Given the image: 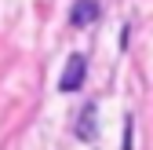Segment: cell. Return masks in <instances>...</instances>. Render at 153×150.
Instances as JSON below:
<instances>
[{
  "mask_svg": "<svg viewBox=\"0 0 153 150\" xmlns=\"http://www.w3.org/2000/svg\"><path fill=\"white\" fill-rule=\"evenodd\" d=\"M84 77H88V59L80 51H73L69 59H66V70H62V77H59V92H76L84 84Z\"/></svg>",
  "mask_w": 153,
  "mask_h": 150,
  "instance_id": "cell-1",
  "label": "cell"
},
{
  "mask_svg": "<svg viewBox=\"0 0 153 150\" xmlns=\"http://www.w3.org/2000/svg\"><path fill=\"white\" fill-rule=\"evenodd\" d=\"M95 114H99V106H95V103H84L80 117H76V124H73L76 139H84V143H91V139H95Z\"/></svg>",
  "mask_w": 153,
  "mask_h": 150,
  "instance_id": "cell-3",
  "label": "cell"
},
{
  "mask_svg": "<svg viewBox=\"0 0 153 150\" xmlns=\"http://www.w3.org/2000/svg\"><path fill=\"white\" fill-rule=\"evenodd\" d=\"M99 0H76L73 4V11H69V22L76 26V29H84V26H91L95 18H99Z\"/></svg>",
  "mask_w": 153,
  "mask_h": 150,
  "instance_id": "cell-2",
  "label": "cell"
}]
</instances>
